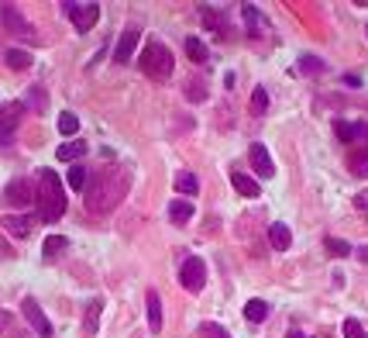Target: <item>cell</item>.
I'll list each match as a JSON object with an SVG mask.
<instances>
[{"instance_id": "cell-37", "label": "cell", "mask_w": 368, "mask_h": 338, "mask_svg": "<svg viewBox=\"0 0 368 338\" xmlns=\"http://www.w3.org/2000/svg\"><path fill=\"white\" fill-rule=\"evenodd\" d=\"M11 324H14L11 311H0V335H4V332H11Z\"/></svg>"}, {"instance_id": "cell-29", "label": "cell", "mask_w": 368, "mask_h": 338, "mask_svg": "<svg viewBox=\"0 0 368 338\" xmlns=\"http://www.w3.org/2000/svg\"><path fill=\"white\" fill-rule=\"evenodd\" d=\"M200 18H203V24H207V28H213L217 35H224V21H220V14H217L213 7H207V4H203V7H200Z\"/></svg>"}, {"instance_id": "cell-10", "label": "cell", "mask_w": 368, "mask_h": 338, "mask_svg": "<svg viewBox=\"0 0 368 338\" xmlns=\"http://www.w3.org/2000/svg\"><path fill=\"white\" fill-rule=\"evenodd\" d=\"M248 159H252V166H255V173H258V179H272V177H275V162H272L269 149H265L262 141H255L252 149H248Z\"/></svg>"}, {"instance_id": "cell-22", "label": "cell", "mask_w": 368, "mask_h": 338, "mask_svg": "<svg viewBox=\"0 0 368 338\" xmlns=\"http://www.w3.org/2000/svg\"><path fill=\"white\" fill-rule=\"evenodd\" d=\"M348 169L358 179L368 177V149H354V152H351V156H348Z\"/></svg>"}, {"instance_id": "cell-17", "label": "cell", "mask_w": 368, "mask_h": 338, "mask_svg": "<svg viewBox=\"0 0 368 338\" xmlns=\"http://www.w3.org/2000/svg\"><path fill=\"white\" fill-rule=\"evenodd\" d=\"M231 183H234V190H237L241 197H258V194H262V187H258L255 177H248V173H234Z\"/></svg>"}, {"instance_id": "cell-26", "label": "cell", "mask_w": 368, "mask_h": 338, "mask_svg": "<svg viewBox=\"0 0 368 338\" xmlns=\"http://www.w3.org/2000/svg\"><path fill=\"white\" fill-rule=\"evenodd\" d=\"M300 73L303 76H320V73H327V66H324V59H317V56H300Z\"/></svg>"}, {"instance_id": "cell-12", "label": "cell", "mask_w": 368, "mask_h": 338, "mask_svg": "<svg viewBox=\"0 0 368 338\" xmlns=\"http://www.w3.org/2000/svg\"><path fill=\"white\" fill-rule=\"evenodd\" d=\"M341 141H368V124L365 121H337L334 124Z\"/></svg>"}, {"instance_id": "cell-27", "label": "cell", "mask_w": 368, "mask_h": 338, "mask_svg": "<svg viewBox=\"0 0 368 338\" xmlns=\"http://www.w3.org/2000/svg\"><path fill=\"white\" fill-rule=\"evenodd\" d=\"M186 56L200 66V62H207V56H210V52H207V45L196 39V35H190V39H186Z\"/></svg>"}, {"instance_id": "cell-6", "label": "cell", "mask_w": 368, "mask_h": 338, "mask_svg": "<svg viewBox=\"0 0 368 338\" xmlns=\"http://www.w3.org/2000/svg\"><path fill=\"white\" fill-rule=\"evenodd\" d=\"M21 314H24V321L31 324V332H35V335L52 338V324H48L45 311L39 307V300H35V297H24V300H21Z\"/></svg>"}, {"instance_id": "cell-16", "label": "cell", "mask_w": 368, "mask_h": 338, "mask_svg": "<svg viewBox=\"0 0 368 338\" xmlns=\"http://www.w3.org/2000/svg\"><path fill=\"white\" fill-rule=\"evenodd\" d=\"M145 304H148V328H152V335H158L162 332V300H158L155 290H148Z\"/></svg>"}, {"instance_id": "cell-36", "label": "cell", "mask_w": 368, "mask_h": 338, "mask_svg": "<svg viewBox=\"0 0 368 338\" xmlns=\"http://www.w3.org/2000/svg\"><path fill=\"white\" fill-rule=\"evenodd\" d=\"M186 94H190V97L193 100H207V86H203V83H190V86H186Z\"/></svg>"}, {"instance_id": "cell-8", "label": "cell", "mask_w": 368, "mask_h": 338, "mask_svg": "<svg viewBox=\"0 0 368 338\" xmlns=\"http://www.w3.org/2000/svg\"><path fill=\"white\" fill-rule=\"evenodd\" d=\"M4 200L11 207H31L35 204V183L31 179H11L7 190H4Z\"/></svg>"}, {"instance_id": "cell-3", "label": "cell", "mask_w": 368, "mask_h": 338, "mask_svg": "<svg viewBox=\"0 0 368 338\" xmlns=\"http://www.w3.org/2000/svg\"><path fill=\"white\" fill-rule=\"evenodd\" d=\"M141 73H145V76H152V80H165V76H173L175 73L173 52H169L158 39L145 41V52H141Z\"/></svg>"}, {"instance_id": "cell-2", "label": "cell", "mask_w": 368, "mask_h": 338, "mask_svg": "<svg viewBox=\"0 0 368 338\" xmlns=\"http://www.w3.org/2000/svg\"><path fill=\"white\" fill-rule=\"evenodd\" d=\"M35 204H39V218L45 224H56L66 214V190H62V179L52 169H41L39 173V190H35Z\"/></svg>"}, {"instance_id": "cell-21", "label": "cell", "mask_w": 368, "mask_h": 338, "mask_svg": "<svg viewBox=\"0 0 368 338\" xmlns=\"http://www.w3.org/2000/svg\"><path fill=\"white\" fill-rule=\"evenodd\" d=\"M56 156H58L62 162H76L79 156H86V141H79V139L66 141V145H58V152H56Z\"/></svg>"}, {"instance_id": "cell-30", "label": "cell", "mask_w": 368, "mask_h": 338, "mask_svg": "<svg viewBox=\"0 0 368 338\" xmlns=\"http://www.w3.org/2000/svg\"><path fill=\"white\" fill-rule=\"evenodd\" d=\"M248 107H252V114H265V111H269V94H265V86H255Z\"/></svg>"}, {"instance_id": "cell-25", "label": "cell", "mask_w": 368, "mask_h": 338, "mask_svg": "<svg viewBox=\"0 0 368 338\" xmlns=\"http://www.w3.org/2000/svg\"><path fill=\"white\" fill-rule=\"evenodd\" d=\"M175 190H179L183 197H193V194H200V179H196L193 173H179V177H175Z\"/></svg>"}, {"instance_id": "cell-11", "label": "cell", "mask_w": 368, "mask_h": 338, "mask_svg": "<svg viewBox=\"0 0 368 338\" xmlns=\"http://www.w3.org/2000/svg\"><path fill=\"white\" fill-rule=\"evenodd\" d=\"M21 118H24V104L21 100H11L7 107H0V135H14Z\"/></svg>"}, {"instance_id": "cell-18", "label": "cell", "mask_w": 368, "mask_h": 338, "mask_svg": "<svg viewBox=\"0 0 368 338\" xmlns=\"http://www.w3.org/2000/svg\"><path fill=\"white\" fill-rule=\"evenodd\" d=\"M190 218H193V204L190 200H173L169 204V221L173 224H190Z\"/></svg>"}, {"instance_id": "cell-9", "label": "cell", "mask_w": 368, "mask_h": 338, "mask_svg": "<svg viewBox=\"0 0 368 338\" xmlns=\"http://www.w3.org/2000/svg\"><path fill=\"white\" fill-rule=\"evenodd\" d=\"M0 228H4L11 239H31L35 218H28V214H7V218H0Z\"/></svg>"}, {"instance_id": "cell-14", "label": "cell", "mask_w": 368, "mask_h": 338, "mask_svg": "<svg viewBox=\"0 0 368 338\" xmlns=\"http://www.w3.org/2000/svg\"><path fill=\"white\" fill-rule=\"evenodd\" d=\"M100 314H103V300L93 297L90 304H86V314H83V332L93 338L97 335V328H100Z\"/></svg>"}, {"instance_id": "cell-15", "label": "cell", "mask_w": 368, "mask_h": 338, "mask_svg": "<svg viewBox=\"0 0 368 338\" xmlns=\"http://www.w3.org/2000/svg\"><path fill=\"white\" fill-rule=\"evenodd\" d=\"M269 242H272V249H279V252H286V249H290V245H292V232H290V228H286V224H282V221H275V224H272V228H269Z\"/></svg>"}, {"instance_id": "cell-24", "label": "cell", "mask_w": 368, "mask_h": 338, "mask_svg": "<svg viewBox=\"0 0 368 338\" xmlns=\"http://www.w3.org/2000/svg\"><path fill=\"white\" fill-rule=\"evenodd\" d=\"M245 318L252 321V324H262V321L269 318V304L265 300H248L245 304Z\"/></svg>"}, {"instance_id": "cell-13", "label": "cell", "mask_w": 368, "mask_h": 338, "mask_svg": "<svg viewBox=\"0 0 368 338\" xmlns=\"http://www.w3.org/2000/svg\"><path fill=\"white\" fill-rule=\"evenodd\" d=\"M138 41H141L138 28H124V35H121V39H117V45H114V62H128V59H131Z\"/></svg>"}, {"instance_id": "cell-39", "label": "cell", "mask_w": 368, "mask_h": 338, "mask_svg": "<svg viewBox=\"0 0 368 338\" xmlns=\"http://www.w3.org/2000/svg\"><path fill=\"white\" fill-rule=\"evenodd\" d=\"M286 338H307V335H303L300 328H292V332H290V335H286Z\"/></svg>"}, {"instance_id": "cell-23", "label": "cell", "mask_w": 368, "mask_h": 338, "mask_svg": "<svg viewBox=\"0 0 368 338\" xmlns=\"http://www.w3.org/2000/svg\"><path fill=\"white\" fill-rule=\"evenodd\" d=\"M45 111L48 107V94L41 90V86H28V94H24V111Z\"/></svg>"}, {"instance_id": "cell-7", "label": "cell", "mask_w": 368, "mask_h": 338, "mask_svg": "<svg viewBox=\"0 0 368 338\" xmlns=\"http://www.w3.org/2000/svg\"><path fill=\"white\" fill-rule=\"evenodd\" d=\"M0 18H4V28H7V31H14V35L24 41H35V28L24 21V14H21L14 4H4V7H0Z\"/></svg>"}, {"instance_id": "cell-19", "label": "cell", "mask_w": 368, "mask_h": 338, "mask_svg": "<svg viewBox=\"0 0 368 338\" xmlns=\"http://www.w3.org/2000/svg\"><path fill=\"white\" fill-rule=\"evenodd\" d=\"M66 249H69V239H62V235H48V239H45V249H41V259H45V262H52V259H58Z\"/></svg>"}, {"instance_id": "cell-33", "label": "cell", "mask_w": 368, "mask_h": 338, "mask_svg": "<svg viewBox=\"0 0 368 338\" xmlns=\"http://www.w3.org/2000/svg\"><path fill=\"white\" fill-rule=\"evenodd\" d=\"M241 14H245V24H248V31H258V24H262V14H258V7L245 4V7H241Z\"/></svg>"}, {"instance_id": "cell-20", "label": "cell", "mask_w": 368, "mask_h": 338, "mask_svg": "<svg viewBox=\"0 0 368 338\" xmlns=\"http://www.w3.org/2000/svg\"><path fill=\"white\" fill-rule=\"evenodd\" d=\"M4 59H7L11 69H31V66H35V56H31L28 49H7Z\"/></svg>"}, {"instance_id": "cell-28", "label": "cell", "mask_w": 368, "mask_h": 338, "mask_svg": "<svg viewBox=\"0 0 368 338\" xmlns=\"http://www.w3.org/2000/svg\"><path fill=\"white\" fill-rule=\"evenodd\" d=\"M58 131H62L66 139H73V135L79 131V118L73 114V111H62V114H58Z\"/></svg>"}, {"instance_id": "cell-34", "label": "cell", "mask_w": 368, "mask_h": 338, "mask_svg": "<svg viewBox=\"0 0 368 338\" xmlns=\"http://www.w3.org/2000/svg\"><path fill=\"white\" fill-rule=\"evenodd\" d=\"M344 338H368L365 324H362L358 318H348V321H344Z\"/></svg>"}, {"instance_id": "cell-38", "label": "cell", "mask_w": 368, "mask_h": 338, "mask_svg": "<svg viewBox=\"0 0 368 338\" xmlns=\"http://www.w3.org/2000/svg\"><path fill=\"white\" fill-rule=\"evenodd\" d=\"M358 259H362V262H368V245H362V249H358Z\"/></svg>"}, {"instance_id": "cell-4", "label": "cell", "mask_w": 368, "mask_h": 338, "mask_svg": "<svg viewBox=\"0 0 368 338\" xmlns=\"http://www.w3.org/2000/svg\"><path fill=\"white\" fill-rule=\"evenodd\" d=\"M62 11L73 18V28H76V31H90L100 18V4H76V0H66Z\"/></svg>"}, {"instance_id": "cell-32", "label": "cell", "mask_w": 368, "mask_h": 338, "mask_svg": "<svg viewBox=\"0 0 368 338\" xmlns=\"http://www.w3.org/2000/svg\"><path fill=\"white\" fill-rule=\"evenodd\" d=\"M200 338H231V335H228V328L217 324V321H200Z\"/></svg>"}, {"instance_id": "cell-31", "label": "cell", "mask_w": 368, "mask_h": 338, "mask_svg": "<svg viewBox=\"0 0 368 338\" xmlns=\"http://www.w3.org/2000/svg\"><path fill=\"white\" fill-rule=\"evenodd\" d=\"M66 183H69L73 190H86V169H83L79 162H73V166H69V177H66Z\"/></svg>"}, {"instance_id": "cell-5", "label": "cell", "mask_w": 368, "mask_h": 338, "mask_svg": "<svg viewBox=\"0 0 368 338\" xmlns=\"http://www.w3.org/2000/svg\"><path fill=\"white\" fill-rule=\"evenodd\" d=\"M179 283L186 287V290H193V294H200L203 290V283H207V266H203V259L190 256L183 266H179Z\"/></svg>"}, {"instance_id": "cell-35", "label": "cell", "mask_w": 368, "mask_h": 338, "mask_svg": "<svg viewBox=\"0 0 368 338\" xmlns=\"http://www.w3.org/2000/svg\"><path fill=\"white\" fill-rule=\"evenodd\" d=\"M324 245H327L330 256H337V259H341V256H351V245H348V242H341V239H327Z\"/></svg>"}, {"instance_id": "cell-1", "label": "cell", "mask_w": 368, "mask_h": 338, "mask_svg": "<svg viewBox=\"0 0 368 338\" xmlns=\"http://www.w3.org/2000/svg\"><path fill=\"white\" fill-rule=\"evenodd\" d=\"M128 187H131L128 169H121V166H107V169H100L97 177H93V183H90V190H83V194H86V211H93V214L114 211L117 204L124 200Z\"/></svg>"}]
</instances>
